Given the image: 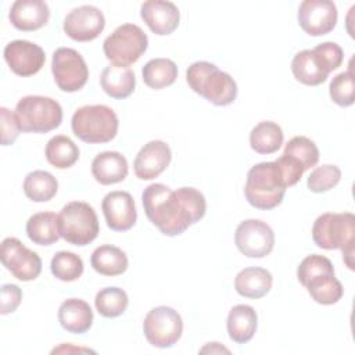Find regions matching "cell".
<instances>
[{
  "instance_id": "cell-6",
  "label": "cell",
  "mask_w": 355,
  "mask_h": 355,
  "mask_svg": "<svg viewBox=\"0 0 355 355\" xmlns=\"http://www.w3.org/2000/svg\"><path fill=\"white\" fill-rule=\"evenodd\" d=\"M15 116L22 132L47 133L62 122L61 105L44 96H25L15 107Z\"/></svg>"
},
{
  "instance_id": "cell-13",
  "label": "cell",
  "mask_w": 355,
  "mask_h": 355,
  "mask_svg": "<svg viewBox=\"0 0 355 355\" xmlns=\"http://www.w3.org/2000/svg\"><path fill=\"white\" fill-rule=\"evenodd\" d=\"M337 7L330 0H305L298 8V24L311 36L331 32L337 24Z\"/></svg>"
},
{
  "instance_id": "cell-17",
  "label": "cell",
  "mask_w": 355,
  "mask_h": 355,
  "mask_svg": "<svg viewBox=\"0 0 355 355\" xmlns=\"http://www.w3.org/2000/svg\"><path fill=\"white\" fill-rule=\"evenodd\" d=\"M171 159L169 146L162 140H151L140 148L135 158V175L141 180H151L166 169Z\"/></svg>"
},
{
  "instance_id": "cell-9",
  "label": "cell",
  "mask_w": 355,
  "mask_h": 355,
  "mask_svg": "<svg viewBox=\"0 0 355 355\" xmlns=\"http://www.w3.org/2000/svg\"><path fill=\"white\" fill-rule=\"evenodd\" d=\"M143 331L146 340L157 348H169L178 343L183 333V320L171 306H155L144 318Z\"/></svg>"
},
{
  "instance_id": "cell-23",
  "label": "cell",
  "mask_w": 355,
  "mask_h": 355,
  "mask_svg": "<svg viewBox=\"0 0 355 355\" xmlns=\"http://www.w3.org/2000/svg\"><path fill=\"white\" fill-rule=\"evenodd\" d=\"M273 279L269 270L259 266H250L236 275L234 288L241 297L258 300L270 291Z\"/></svg>"
},
{
  "instance_id": "cell-1",
  "label": "cell",
  "mask_w": 355,
  "mask_h": 355,
  "mask_svg": "<svg viewBox=\"0 0 355 355\" xmlns=\"http://www.w3.org/2000/svg\"><path fill=\"white\" fill-rule=\"evenodd\" d=\"M144 212L148 220L165 236L182 234L194 225L207 211L205 197L194 187L171 190L162 183L147 186L141 194Z\"/></svg>"
},
{
  "instance_id": "cell-20",
  "label": "cell",
  "mask_w": 355,
  "mask_h": 355,
  "mask_svg": "<svg viewBox=\"0 0 355 355\" xmlns=\"http://www.w3.org/2000/svg\"><path fill=\"white\" fill-rule=\"evenodd\" d=\"M129 166L126 158L118 151H104L94 157L92 162L93 178L104 186L119 183L128 176Z\"/></svg>"
},
{
  "instance_id": "cell-21",
  "label": "cell",
  "mask_w": 355,
  "mask_h": 355,
  "mask_svg": "<svg viewBox=\"0 0 355 355\" xmlns=\"http://www.w3.org/2000/svg\"><path fill=\"white\" fill-rule=\"evenodd\" d=\"M294 78L308 86H318L326 82L330 71L313 50H302L297 53L291 61Z\"/></svg>"
},
{
  "instance_id": "cell-31",
  "label": "cell",
  "mask_w": 355,
  "mask_h": 355,
  "mask_svg": "<svg viewBox=\"0 0 355 355\" xmlns=\"http://www.w3.org/2000/svg\"><path fill=\"white\" fill-rule=\"evenodd\" d=\"M46 158L54 168L67 169L78 161L79 148L68 136L57 135L46 146Z\"/></svg>"
},
{
  "instance_id": "cell-16",
  "label": "cell",
  "mask_w": 355,
  "mask_h": 355,
  "mask_svg": "<svg viewBox=\"0 0 355 355\" xmlns=\"http://www.w3.org/2000/svg\"><path fill=\"white\" fill-rule=\"evenodd\" d=\"M101 209L110 229L126 232L132 229L137 219L133 197L128 191H111L101 202Z\"/></svg>"
},
{
  "instance_id": "cell-11",
  "label": "cell",
  "mask_w": 355,
  "mask_h": 355,
  "mask_svg": "<svg viewBox=\"0 0 355 355\" xmlns=\"http://www.w3.org/2000/svg\"><path fill=\"white\" fill-rule=\"evenodd\" d=\"M0 258L6 269L18 280H35L42 272L40 257L35 251L26 248L15 237H7L3 240Z\"/></svg>"
},
{
  "instance_id": "cell-35",
  "label": "cell",
  "mask_w": 355,
  "mask_h": 355,
  "mask_svg": "<svg viewBox=\"0 0 355 355\" xmlns=\"http://www.w3.org/2000/svg\"><path fill=\"white\" fill-rule=\"evenodd\" d=\"M283 154L295 158L305 171L315 166L319 161V150L316 144L305 136H295L288 140Z\"/></svg>"
},
{
  "instance_id": "cell-22",
  "label": "cell",
  "mask_w": 355,
  "mask_h": 355,
  "mask_svg": "<svg viewBox=\"0 0 355 355\" xmlns=\"http://www.w3.org/2000/svg\"><path fill=\"white\" fill-rule=\"evenodd\" d=\"M58 320L62 329L73 334L86 333L93 323L90 305L79 298L65 300L58 308Z\"/></svg>"
},
{
  "instance_id": "cell-7",
  "label": "cell",
  "mask_w": 355,
  "mask_h": 355,
  "mask_svg": "<svg viewBox=\"0 0 355 355\" xmlns=\"http://www.w3.org/2000/svg\"><path fill=\"white\" fill-rule=\"evenodd\" d=\"M60 234L73 245H87L98 234V219L92 205L83 201H72L58 214Z\"/></svg>"
},
{
  "instance_id": "cell-36",
  "label": "cell",
  "mask_w": 355,
  "mask_h": 355,
  "mask_svg": "<svg viewBox=\"0 0 355 355\" xmlns=\"http://www.w3.org/2000/svg\"><path fill=\"white\" fill-rule=\"evenodd\" d=\"M331 100L340 107H349L355 101V83L352 71H345L333 78L329 86Z\"/></svg>"
},
{
  "instance_id": "cell-14",
  "label": "cell",
  "mask_w": 355,
  "mask_h": 355,
  "mask_svg": "<svg viewBox=\"0 0 355 355\" xmlns=\"http://www.w3.org/2000/svg\"><path fill=\"white\" fill-rule=\"evenodd\" d=\"M104 26L105 18L103 11L89 4L73 8L64 18V32L76 42L94 40Z\"/></svg>"
},
{
  "instance_id": "cell-41",
  "label": "cell",
  "mask_w": 355,
  "mask_h": 355,
  "mask_svg": "<svg viewBox=\"0 0 355 355\" xmlns=\"http://www.w3.org/2000/svg\"><path fill=\"white\" fill-rule=\"evenodd\" d=\"M0 126H1V144L3 146H10L12 144L18 135H19V123L15 116V112L10 111L6 107L0 108Z\"/></svg>"
},
{
  "instance_id": "cell-8",
  "label": "cell",
  "mask_w": 355,
  "mask_h": 355,
  "mask_svg": "<svg viewBox=\"0 0 355 355\" xmlns=\"http://www.w3.org/2000/svg\"><path fill=\"white\" fill-rule=\"evenodd\" d=\"M148 39L143 29L135 24L118 26L103 43L105 57L119 67H129L136 62L147 50Z\"/></svg>"
},
{
  "instance_id": "cell-43",
  "label": "cell",
  "mask_w": 355,
  "mask_h": 355,
  "mask_svg": "<svg viewBox=\"0 0 355 355\" xmlns=\"http://www.w3.org/2000/svg\"><path fill=\"white\" fill-rule=\"evenodd\" d=\"M58 352H94L92 349H87V348H79V347H72L71 344H62L61 347L58 348H54L51 351V354H58Z\"/></svg>"
},
{
  "instance_id": "cell-27",
  "label": "cell",
  "mask_w": 355,
  "mask_h": 355,
  "mask_svg": "<svg viewBox=\"0 0 355 355\" xmlns=\"http://www.w3.org/2000/svg\"><path fill=\"white\" fill-rule=\"evenodd\" d=\"M93 269L104 276H118L126 272L129 261L126 254L110 244H104L97 247L90 258Z\"/></svg>"
},
{
  "instance_id": "cell-24",
  "label": "cell",
  "mask_w": 355,
  "mask_h": 355,
  "mask_svg": "<svg viewBox=\"0 0 355 355\" xmlns=\"http://www.w3.org/2000/svg\"><path fill=\"white\" fill-rule=\"evenodd\" d=\"M100 83L103 90L110 97L122 100L133 93L136 86V76L129 67L111 64L103 69Z\"/></svg>"
},
{
  "instance_id": "cell-12",
  "label": "cell",
  "mask_w": 355,
  "mask_h": 355,
  "mask_svg": "<svg viewBox=\"0 0 355 355\" xmlns=\"http://www.w3.org/2000/svg\"><path fill=\"white\" fill-rule=\"evenodd\" d=\"M234 243L243 255L250 258H262L272 252L275 245V233L266 222L259 219H247L237 226Z\"/></svg>"
},
{
  "instance_id": "cell-44",
  "label": "cell",
  "mask_w": 355,
  "mask_h": 355,
  "mask_svg": "<svg viewBox=\"0 0 355 355\" xmlns=\"http://www.w3.org/2000/svg\"><path fill=\"white\" fill-rule=\"evenodd\" d=\"M201 352H229L227 348L220 347L219 343H208V345H205Z\"/></svg>"
},
{
  "instance_id": "cell-19",
  "label": "cell",
  "mask_w": 355,
  "mask_h": 355,
  "mask_svg": "<svg viewBox=\"0 0 355 355\" xmlns=\"http://www.w3.org/2000/svg\"><path fill=\"white\" fill-rule=\"evenodd\" d=\"M10 22L14 28L31 32L44 26L50 18V8L42 0H17L10 8Z\"/></svg>"
},
{
  "instance_id": "cell-28",
  "label": "cell",
  "mask_w": 355,
  "mask_h": 355,
  "mask_svg": "<svg viewBox=\"0 0 355 355\" xmlns=\"http://www.w3.org/2000/svg\"><path fill=\"white\" fill-rule=\"evenodd\" d=\"M282 128L272 122L263 121L255 125L250 133V146L258 154H273L283 144Z\"/></svg>"
},
{
  "instance_id": "cell-33",
  "label": "cell",
  "mask_w": 355,
  "mask_h": 355,
  "mask_svg": "<svg viewBox=\"0 0 355 355\" xmlns=\"http://www.w3.org/2000/svg\"><path fill=\"white\" fill-rule=\"evenodd\" d=\"M129 304V298L125 290L119 287L101 288L94 298L97 312L104 318L121 316Z\"/></svg>"
},
{
  "instance_id": "cell-40",
  "label": "cell",
  "mask_w": 355,
  "mask_h": 355,
  "mask_svg": "<svg viewBox=\"0 0 355 355\" xmlns=\"http://www.w3.org/2000/svg\"><path fill=\"white\" fill-rule=\"evenodd\" d=\"M275 162H276L277 168L280 169V173H282L286 187L294 186L301 179L302 173L305 172L302 165L295 158L284 155V154L280 158H277Z\"/></svg>"
},
{
  "instance_id": "cell-30",
  "label": "cell",
  "mask_w": 355,
  "mask_h": 355,
  "mask_svg": "<svg viewBox=\"0 0 355 355\" xmlns=\"http://www.w3.org/2000/svg\"><path fill=\"white\" fill-rule=\"evenodd\" d=\"M141 75L148 87L159 90L175 83L178 67L169 58H153L143 67Z\"/></svg>"
},
{
  "instance_id": "cell-29",
  "label": "cell",
  "mask_w": 355,
  "mask_h": 355,
  "mask_svg": "<svg viewBox=\"0 0 355 355\" xmlns=\"http://www.w3.org/2000/svg\"><path fill=\"white\" fill-rule=\"evenodd\" d=\"M312 300L322 305H333L338 302L344 294L343 284L336 279L334 273H323L312 277L305 286Z\"/></svg>"
},
{
  "instance_id": "cell-32",
  "label": "cell",
  "mask_w": 355,
  "mask_h": 355,
  "mask_svg": "<svg viewBox=\"0 0 355 355\" xmlns=\"http://www.w3.org/2000/svg\"><path fill=\"white\" fill-rule=\"evenodd\" d=\"M58 190L57 179L46 171H33L26 175L24 180L25 196L35 202H44L51 200Z\"/></svg>"
},
{
  "instance_id": "cell-34",
  "label": "cell",
  "mask_w": 355,
  "mask_h": 355,
  "mask_svg": "<svg viewBox=\"0 0 355 355\" xmlns=\"http://www.w3.org/2000/svg\"><path fill=\"white\" fill-rule=\"evenodd\" d=\"M54 277L62 282H73L83 273V261L79 255L69 251L57 252L50 263Z\"/></svg>"
},
{
  "instance_id": "cell-4",
  "label": "cell",
  "mask_w": 355,
  "mask_h": 355,
  "mask_svg": "<svg viewBox=\"0 0 355 355\" xmlns=\"http://www.w3.org/2000/svg\"><path fill=\"white\" fill-rule=\"evenodd\" d=\"M286 189L276 162H259L247 173L244 194L252 207L272 209L283 201Z\"/></svg>"
},
{
  "instance_id": "cell-38",
  "label": "cell",
  "mask_w": 355,
  "mask_h": 355,
  "mask_svg": "<svg viewBox=\"0 0 355 355\" xmlns=\"http://www.w3.org/2000/svg\"><path fill=\"white\" fill-rule=\"evenodd\" d=\"M323 273H334V268L329 258L318 254L305 257L297 269V277L302 286L312 277Z\"/></svg>"
},
{
  "instance_id": "cell-26",
  "label": "cell",
  "mask_w": 355,
  "mask_h": 355,
  "mask_svg": "<svg viewBox=\"0 0 355 355\" xmlns=\"http://www.w3.org/2000/svg\"><path fill=\"white\" fill-rule=\"evenodd\" d=\"M26 234L35 244H54L61 237L58 215L54 212H39L32 215L26 222Z\"/></svg>"
},
{
  "instance_id": "cell-39",
  "label": "cell",
  "mask_w": 355,
  "mask_h": 355,
  "mask_svg": "<svg viewBox=\"0 0 355 355\" xmlns=\"http://www.w3.org/2000/svg\"><path fill=\"white\" fill-rule=\"evenodd\" d=\"M312 50L320 57V60L324 62V65L327 67V69L330 72L337 69L341 65L343 60H344L343 49L337 43H334V42L320 43V44H318Z\"/></svg>"
},
{
  "instance_id": "cell-10",
  "label": "cell",
  "mask_w": 355,
  "mask_h": 355,
  "mask_svg": "<svg viewBox=\"0 0 355 355\" xmlns=\"http://www.w3.org/2000/svg\"><path fill=\"white\" fill-rule=\"evenodd\" d=\"M51 72L55 85L67 93L80 90L89 78V68L83 57L69 47H60L54 51Z\"/></svg>"
},
{
  "instance_id": "cell-2",
  "label": "cell",
  "mask_w": 355,
  "mask_h": 355,
  "mask_svg": "<svg viewBox=\"0 0 355 355\" xmlns=\"http://www.w3.org/2000/svg\"><path fill=\"white\" fill-rule=\"evenodd\" d=\"M355 216L351 212L323 214L312 226V239L323 250H341L345 265L354 270Z\"/></svg>"
},
{
  "instance_id": "cell-15",
  "label": "cell",
  "mask_w": 355,
  "mask_h": 355,
  "mask_svg": "<svg viewBox=\"0 0 355 355\" xmlns=\"http://www.w3.org/2000/svg\"><path fill=\"white\" fill-rule=\"evenodd\" d=\"M4 60L10 69L19 76L37 73L46 61L43 49L28 40H12L4 47Z\"/></svg>"
},
{
  "instance_id": "cell-37",
  "label": "cell",
  "mask_w": 355,
  "mask_h": 355,
  "mask_svg": "<svg viewBox=\"0 0 355 355\" xmlns=\"http://www.w3.org/2000/svg\"><path fill=\"white\" fill-rule=\"evenodd\" d=\"M341 171L337 165H322L315 168L308 176V189L313 193H324L338 184Z\"/></svg>"
},
{
  "instance_id": "cell-42",
  "label": "cell",
  "mask_w": 355,
  "mask_h": 355,
  "mask_svg": "<svg viewBox=\"0 0 355 355\" xmlns=\"http://www.w3.org/2000/svg\"><path fill=\"white\" fill-rule=\"evenodd\" d=\"M22 300V291L15 284H3L1 286V306L0 313L7 315L14 312Z\"/></svg>"
},
{
  "instance_id": "cell-18",
  "label": "cell",
  "mask_w": 355,
  "mask_h": 355,
  "mask_svg": "<svg viewBox=\"0 0 355 355\" xmlns=\"http://www.w3.org/2000/svg\"><path fill=\"white\" fill-rule=\"evenodd\" d=\"M140 15L147 26L159 36L172 33L180 21L178 7L171 1L148 0L141 4Z\"/></svg>"
},
{
  "instance_id": "cell-25",
  "label": "cell",
  "mask_w": 355,
  "mask_h": 355,
  "mask_svg": "<svg viewBox=\"0 0 355 355\" xmlns=\"http://www.w3.org/2000/svg\"><path fill=\"white\" fill-rule=\"evenodd\" d=\"M257 323L258 316L252 306L245 304L234 305L227 315L226 327L229 337L237 344L248 343L255 334Z\"/></svg>"
},
{
  "instance_id": "cell-3",
  "label": "cell",
  "mask_w": 355,
  "mask_h": 355,
  "mask_svg": "<svg viewBox=\"0 0 355 355\" xmlns=\"http://www.w3.org/2000/svg\"><path fill=\"white\" fill-rule=\"evenodd\" d=\"M186 80L193 92L215 105H229L237 97L234 79L208 61L193 62L186 72Z\"/></svg>"
},
{
  "instance_id": "cell-5",
  "label": "cell",
  "mask_w": 355,
  "mask_h": 355,
  "mask_svg": "<svg viewBox=\"0 0 355 355\" xmlns=\"http://www.w3.org/2000/svg\"><path fill=\"white\" fill-rule=\"evenodd\" d=\"M73 135L85 143L98 144L111 141L116 133L119 121L112 108L94 104L78 108L71 121Z\"/></svg>"
}]
</instances>
